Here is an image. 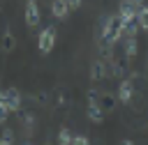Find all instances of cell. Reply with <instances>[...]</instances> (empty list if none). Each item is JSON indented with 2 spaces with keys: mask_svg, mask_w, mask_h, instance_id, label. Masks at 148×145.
Segmentation results:
<instances>
[{
  "mask_svg": "<svg viewBox=\"0 0 148 145\" xmlns=\"http://www.w3.org/2000/svg\"><path fill=\"white\" fill-rule=\"evenodd\" d=\"M102 44L104 46H113L116 41H120V39H125V23H123V18L116 14V16H106L104 21H102Z\"/></svg>",
  "mask_w": 148,
  "mask_h": 145,
  "instance_id": "cell-1",
  "label": "cell"
},
{
  "mask_svg": "<svg viewBox=\"0 0 148 145\" xmlns=\"http://www.w3.org/2000/svg\"><path fill=\"white\" fill-rule=\"evenodd\" d=\"M56 28L53 25H46L42 32H39V37H37V48H39V53H51L53 51V46H56Z\"/></svg>",
  "mask_w": 148,
  "mask_h": 145,
  "instance_id": "cell-2",
  "label": "cell"
},
{
  "mask_svg": "<svg viewBox=\"0 0 148 145\" xmlns=\"http://www.w3.org/2000/svg\"><path fill=\"white\" fill-rule=\"evenodd\" d=\"M23 18H25V25H28V28H37V25H39V21H42V12H39L37 0H28V2H25Z\"/></svg>",
  "mask_w": 148,
  "mask_h": 145,
  "instance_id": "cell-3",
  "label": "cell"
},
{
  "mask_svg": "<svg viewBox=\"0 0 148 145\" xmlns=\"http://www.w3.org/2000/svg\"><path fill=\"white\" fill-rule=\"evenodd\" d=\"M0 94H2L5 104H7V110H9V113H16L18 106H21V92H18L16 87H7V90L0 92Z\"/></svg>",
  "mask_w": 148,
  "mask_h": 145,
  "instance_id": "cell-4",
  "label": "cell"
},
{
  "mask_svg": "<svg viewBox=\"0 0 148 145\" xmlns=\"http://www.w3.org/2000/svg\"><path fill=\"white\" fill-rule=\"evenodd\" d=\"M136 14H139V9L132 5V0H120V5H118V16H120L125 23L136 21Z\"/></svg>",
  "mask_w": 148,
  "mask_h": 145,
  "instance_id": "cell-5",
  "label": "cell"
},
{
  "mask_svg": "<svg viewBox=\"0 0 148 145\" xmlns=\"http://www.w3.org/2000/svg\"><path fill=\"white\" fill-rule=\"evenodd\" d=\"M134 83L130 81V78H123L120 81V85H118V99L123 101V104H130L132 99H134Z\"/></svg>",
  "mask_w": 148,
  "mask_h": 145,
  "instance_id": "cell-6",
  "label": "cell"
},
{
  "mask_svg": "<svg viewBox=\"0 0 148 145\" xmlns=\"http://www.w3.org/2000/svg\"><path fill=\"white\" fill-rule=\"evenodd\" d=\"M86 115H88V120H90V122L102 124V122H104V108H102V104H99V101H88Z\"/></svg>",
  "mask_w": 148,
  "mask_h": 145,
  "instance_id": "cell-7",
  "label": "cell"
},
{
  "mask_svg": "<svg viewBox=\"0 0 148 145\" xmlns=\"http://www.w3.org/2000/svg\"><path fill=\"white\" fill-rule=\"evenodd\" d=\"M106 76H109L106 62H104V60H92V64H90V78L97 83V81H104Z\"/></svg>",
  "mask_w": 148,
  "mask_h": 145,
  "instance_id": "cell-8",
  "label": "cell"
},
{
  "mask_svg": "<svg viewBox=\"0 0 148 145\" xmlns=\"http://www.w3.org/2000/svg\"><path fill=\"white\" fill-rule=\"evenodd\" d=\"M72 9H69V5H67V0H51V14H53V18H67V14H69Z\"/></svg>",
  "mask_w": 148,
  "mask_h": 145,
  "instance_id": "cell-9",
  "label": "cell"
},
{
  "mask_svg": "<svg viewBox=\"0 0 148 145\" xmlns=\"http://www.w3.org/2000/svg\"><path fill=\"white\" fill-rule=\"evenodd\" d=\"M123 51H125V58H127V60L136 58V51H139L136 37H125V39H123Z\"/></svg>",
  "mask_w": 148,
  "mask_h": 145,
  "instance_id": "cell-10",
  "label": "cell"
},
{
  "mask_svg": "<svg viewBox=\"0 0 148 145\" xmlns=\"http://www.w3.org/2000/svg\"><path fill=\"white\" fill-rule=\"evenodd\" d=\"M2 51L5 53H12L14 51V46H16V39H14V35H12V30L9 28H5V35H2Z\"/></svg>",
  "mask_w": 148,
  "mask_h": 145,
  "instance_id": "cell-11",
  "label": "cell"
},
{
  "mask_svg": "<svg viewBox=\"0 0 148 145\" xmlns=\"http://www.w3.org/2000/svg\"><path fill=\"white\" fill-rule=\"evenodd\" d=\"M99 104H102L104 113H106V110H113V108H116V97H113L111 92H102V97H99Z\"/></svg>",
  "mask_w": 148,
  "mask_h": 145,
  "instance_id": "cell-12",
  "label": "cell"
},
{
  "mask_svg": "<svg viewBox=\"0 0 148 145\" xmlns=\"http://www.w3.org/2000/svg\"><path fill=\"white\" fill-rule=\"evenodd\" d=\"M136 23H139L141 30L148 32V5H143V7L139 9V14H136Z\"/></svg>",
  "mask_w": 148,
  "mask_h": 145,
  "instance_id": "cell-13",
  "label": "cell"
},
{
  "mask_svg": "<svg viewBox=\"0 0 148 145\" xmlns=\"http://www.w3.org/2000/svg\"><path fill=\"white\" fill-rule=\"evenodd\" d=\"M72 140H74L72 131H69L67 127H62V129H60V133H58V145H72Z\"/></svg>",
  "mask_w": 148,
  "mask_h": 145,
  "instance_id": "cell-14",
  "label": "cell"
},
{
  "mask_svg": "<svg viewBox=\"0 0 148 145\" xmlns=\"http://www.w3.org/2000/svg\"><path fill=\"white\" fill-rule=\"evenodd\" d=\"M23 127H25V133H32V129H35V117H32V113H25V115H23Z\"/></svg>",
  "mask_w": 148,
  "mask_h": 145,
  "instance_id": "cell-15",
  "label": "cell"
},
{
  "mask_svg": "<svg viewBox=\"0 0 148 145\" xmlns=\"http://www.w3.org/2000/svg\"><path fill=\"white\" fill-rule=\"evenodd\" d=\"M72 145H90V138H88V136H83V133H79V136H74Z\"/></svg>",
  "mask_w": 148,
  "mask_h": 145,
  "instance_id": "cell-16",
  "label": "cell"
},
{
  "mask_svg": "<svg viewBox=\"0 0 148 145\" xmlns=\"http://www.w3.org/2000/svg\"><path fill=\"white\" fill-rule=\"evenodd\" d=\"M2 140L12 145V143H14V131H12V129H2Z\"/></svg>",
  "mask_w": 148,
  "mask_h": 145,
  "instance_id": "cell-17",
  "label": "cell"
},
{
  "mask_svg": "<svg viewBox=\"0 0 148 145\" xmlns=\"http://www.w3.org/2000/svg\"><path fill=\"white\" fill-rule=\"evenodd\" d=\"M67 5H69V9H79L83 5V0H67Z\"/></svg>",
  "mask_w": 148,
  "mask_h": 145,
  "instance_id": "cell-18",
  "label": "cell"
},
{
  "mask_svg": "<svg viewBox=\"0 0 148 145\" xmlns=\"http://www.w3.org/2000/svg\"><path fill=\"white\" fill-rule=\"evenodd\" d=\"M132 5H134V7H136V9H141V7H143V5H146V0H132Z\"/></svg>",
  "mask_w": 148,
  "mask_h": 145,
  "instance_id": "cell-19",
  "label": "cell"
},
{
  "mask_svg": "<svg viewBox=\"0 0 148 145\" xmlns=\"http://www.w3.org/2000/svg\"><path fill=\"white\" fill-rule=\"evenodd\" d=\"M120 145H134V143H132L130 138H125V140H120Z\"/></svg>",
  "mask_w": 148,
  "mask_h": 145,
  "instance_id": "cell-20",
  "label": "cell"
},
{
  "mask_svg": "<svg viewBox=\"0 0 148 145\" xmlns=\"http://www.w3.org/2000/svg\"><path fill=\"white\" fill-rule=\"evenodd\" d=\"M0 145H9V143H5V140H2V138H0Z\"/></svg>",
  "mask_w": 148,
  "mask_h": 145,
  "instance_id": "cell-21",
  "label": "cell"
},
{
  "mask_svg": "<svg viewBox=\"0 0 148 145\" xmlns=\"http://www.w3.org/2000/svg\"><path fill=\"white\" fill-rule=\"evenodd\" d=\"M23 145H30V143H23Z\"/></svg>",
  "mask_w": 148,
  "mask_h": 145,
  "instance_id": "cell-22",
  "label": "cell"
},
{
  "mask_svg": "<svg viewBox=\"0 0 148 145\" xmlns=\"http://www.w3.org/2000/svg\"><path fill=\"white\" fill-rule=\"evenodd\" d=\"M46 145H51V143H46Z\"/></svg>",
  "mask_w": 148,
  "mask_h": 145,
  "instance_id": "cell-23",
  "label": "cell"
}]
</instances>
